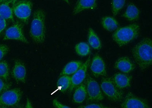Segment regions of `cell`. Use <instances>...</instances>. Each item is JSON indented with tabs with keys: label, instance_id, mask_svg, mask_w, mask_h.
Returning <instances> with one entry per match:
<instances>
[{
	"label": "cell",
	"instance_id": "10",
	"mask_svg": "<svg viewBox=\"0 0 152 108\" xmlns=\"http://www.w3.org/2000/svg\"><path fill=\"white\" fill-rule=\"evenodd\" d=\"M91 61L90 55L89 58L85 63H83L82 65L79 70L73 74L71 77V84L70 88L69 89L70 92L73 91L80 85L85 80L87 75L88 68Z\"/></svg>",
	"mask_w": 152,
	"mask_h": 108
},
{
	"label": "cell",
	"instance_id": "19",
	"mask_svg": "<svg viewBox=\"0 0 152 108\" xmlns=\"http://www.w3.org/2000/svg\"><path fill=\"white\" fill-rule=\"evenodd\" d=\"M83 63L80 61H73L68 63L61 72L60 76L73 75L78 71Z\"/></svg>",
	"mask_w": 152,
	"mask_h": 108
},
{
	"label": "cell",
	"instance_id": "26",
	"mask_svg": "<svg viewBox=\"0 0 152 108\" xmlns=\"http://www.w3.org/2000/svg\"><path fill=\"white\" fill-rule=\"evenodd\" d=\"M11 84L7 83L3 79L0 78V94H1L10 88Z\"/></svg>",
	"mask_w": 152,
	"mask_h": 108
},
{
	"label": "cell",
	"instance_id": "11",
	"mask_svg": "<svg viewBox=\"0 0 152 108\" xmlns=\"http://www.w3.org/2000/svg\"><path fill=\"white\" fill-rule=\"evenodd\" d=\"M91 72L96 78L106 76V68L105 63L102 58L98 54L94 57L90 65Z\"/></svg>",
	"mask_w": 152,
	"mask_h": 108
},
{
	"label": "cell",
	"instance_id": "15",
	"mask_svg": "<svg viewBox=\"0 0 152 108\" xmlns=\"http://www.w3.org/2000/svg\"><path fill=\"white\" fill-rule=\"evenodd\" d=\"M12 75L17 82L25 83L26 79V69L21 61L16 60L12 72Z\"/></svg>",
	"mask_w": 152,
	"mask_h": 108
},
{
	"label": "cell",
	"instance_id": "9",
	"mask_svg": "<svg viewBox=\"0 0 152 108\" xmlns=\"http://www.w3.org/2000/svg\"><path fill=\"white\" fill-rule=\"evenodd\" d=\"M121 104L123 108H150L148 102L143 99L129 93L124 97Z\"/></svg>",
	"mask_w": 152,
	"mask_h": 108
},
{
	"label": "cell",
	"instance_id": "33",
	"mask_svg": "<svg viewBox=\"0 0 152 108\" xmlns=\"http://www.w3.org/2000/svg\"><path fill=\"white\" fill-rule=\"evenodd\" d=\"M63 1H64L66 2V3L68 4H70V2H69V0H63Z\"/></svg>",
	"mask_w": 152,
	"mask_h": 108
},
{
	"label": "cell",
	"instance_id": "4",
	"mask_svg": "<svg viewBox=\"0 0 152 108\" xmlns=\"http://www.w3.org/2000/svg\"><path fill=\"white\" fill-rule=\"evenodd\" d=\"M100 88L107 98L114 102H120L123 100L124 93L115 86L112 78H104L100 83Z\"/></svg>",
	"mask_w": 152,
	"mask_h": 108
},
{
	"label": "cell",
	"instance_id": "3",
	"mask_svg": "<svg viewBox=\"0 0 152 108\" xmlns=\"http://www.w3.org/2000/svg\"><path fill=\"white\" fill-rule=\"evenodd\" d=\"M140 26L134 23L116 30L112 35L113 39L120 47L127 45L135 40L139 35Z\"/></svg>",
	"mask_w": 152,
	"mask_h": 108
},
{
	"label": "cell",
	"instance_id": "24",
	"mask_svg": "<svg viewBox=\"0 0 152 108\" xmlns=\"http://www.w3.org/2000/svg\"><path fill=\"white\" fill-rule=\"evenodd\" d=\"M126 0H112V12L114 16H116L124 7Z\"/></svg>",
	"mask_w": 152,
	"mask_h": 108
},
{
	"label": "cell",
	"instance_id": "6",
	"mask_svg": "<svg viewBox=\"0 0 152 108\" xmlns=\"http://www.w3.org/2000/svg\"><path fill=\"white\" fill-rule=\"evenodd\" d=\"M32 7L30 0L17 1L13 7V14L21 22L26 23L30 17Z\"/></svg>",
	"mask_w": 152,
	"mask_h": 108
},
{
	"label": "cell",
	"instance_id": "23",
	"mask_svg": "<svg viewBox=\"0 0 152 108\" xmlns=\"http://www.w3.org/2000/svg\"><path fill=\"white\" fill-rule=\"evenodd\" d=\"M75 49L77 54L82 57L87 56L90 54L91 51L89 45L85 42L78 43L75 46Z\"/></svg>",
	"mask_w": 152,
	"mask_h": 108
},
{
	"label": "cell",
	"instance_id": "30",
	"mask_svg": "<svg viewBox=\"0 0 152 108\" xmlns=\"http://www.w3.org/2000/svg\"><path fill=\"white\" fill-rule=\"evenodd\" d=\"M53 105L54 107L57 108H70L69 107L64 104H63L59 101H58L56 99L53 100Z\"/></svg>",
	"mask_w": 152,
	"mask_h": 108
},
{
	"label": "cell",
	"instance_id": "13",
	"mask_svg": "<svg viewBox=\"0 0 152 108\" xmlns=\"http://www.w3.org/2000/svg\"><path fill=\"white\" fill-rule=\"evenodd\" d=\"M18 0H8L0 4V17L6 20L14 21L13 8Z\"/></svg>",
	"mask_w": 152,
	"mask_h": 108
},
{
	"label": "cell",
	"instance_id": "14",
	"mask_svg": "<svg viewBox=\"0 0 152 108\" xmlns=\"http://www.w3.org/2000/svg\"><path fill=\"white\" fill-rule=\"evenodd\" d=\"M132 78V76L126 74L118 73L113 75L112 79L116 87L122 90L131 86Z\"/></svg>",
	"mask_w": 152,
	"mask_h": 108
},
{
	"label": "cell",
	"instance_id": "8",
	"mask_svg": "<svg viewBox=\"0 0 152 108\" xmlns=\"http://www.w3.org/2000/svg\"><path fill=\"white\" fill-rule=\"evenodd\" d=\"M23 26L20 22L17 21L7 30L4 36V40H15L22 42L28 43L23 31Z\"/></svg>",
	"mask_w": 152,
	"mask_h": 108
},
{
	"label": "cell",
	"instance_id": "21",
	"mask_svg": "<svg viewBox=\"0 0 152 108\" xmlns=\"http://www.w3.org/2000/svg\"><path fill=\"white\" fill-rule=\"evenodd\" d=\"M88 41L89 45L95 50H99L102 48V44L99 38L92 28L88 31Z\"/></svg>",
	"mask_w": 152,
	"mask_h": 108
},
{
	"label": "cell",
	"instance_id": "7",
	"mask_svg": "<svg viewBox=\"0 0 152 108\" xmlns=\"http://www.w3.org/2000/svg\"><path fill=\"white\" fill-rule=\"evenodd\" d=\"M87 100L88 102H98L104 99L99 85L94 79L88 75L85 83Z\"/></svg>",
	"mask_w": 152,
	"mask_h": 108
},
{
	"label": "cell",
	"instance_id": "12",
	"mask_svg": "<svg viewBox=\"0 0 152 108\" xmlns=\"http://www.w3.org/2000/svg\"><path fill=\"white\" fill-rule=\"evenodd\" d=\"M115 67L124 73H130L134 70L135 65L130 58L124 56L120 57L116 60Z\"/></svg>",
	"mask_w": 152,
	"mask_h": 108
},
{
	"label": "cell",
	"instance_id": "5",
	"mask_svg": "<svg viewBox=\"0 0 152 108\" xmlns=\"http://www.w3.org/2000/svg\"><path fill=\"white\" fill-rule=\"evenodd\" d=\"M22 92L19 88L8 90L0 94V108L14 107L21 101Z\"/></svg>",
	"mask_w": 152,
	"mask_h": 108
},
{
	"label": "cell",
	"instance_id": "28",
	"mask_svg": "<svg viewBox=\"0 0 152 108\" xmlns=\"http://www.w3.org/2000/svg\"><path fill=\"white\" fill-rule=\"evenodd\" d=\"M81 108H109L101 104H91L80 107Z\"/></svg>",
	"mask_w": 152,
	"mask_h": 108
},
{
	"label": "cell",
	"instance_id": "29",
	"mask_svg": "<svg viewBox=\"0 0 152 108\" xmlns=\"http://www.w3.org/2000/svg\"><path fill=\"white\" fill-rule=\"evenodd\" d=\"M7 26L6 20L0 17V35L5 29Z\"/></svg>",
	"mask_w": 152,
	"mask_h": 108
},
{
	"label": "cell",
	"instance_id": "20",
	"mask_svg": "<svg viewBox=\"0 0 152 108\" xmlns=\"http://www.w3.org/2000/svg\"><path fill=\"white\" fill-rule=\"evenodd\" d=\"M101 23L104 29L109 32L116 30L119 25L117 21L113 17L110 16L103 17L102 19Z\"/></svg>",
	"mask_w": 152,
	"mask_h": 108
},
{
	"label": "cell",
	"instance_id": "16",
	"mask_svg": "<svg viewBox=\"0 0 152 108\" xmlns=\"http://www.w3.org/2000/svg\"><path fill=\"white\" fill-rule=\"evenodd\" d=\"M97 7V0H78L73 10V14L75 15L84 10H93Z\"/></svg>",
	"mask_w": 152,
	"mask_h": 108
},
{
	"label": "cell",
	"instance_id": "18",
	"mask_svg": "<svg viewBox=\"0 0 152 108\" xmlns=\"http://www.w3.org/2000/svg\"><path fill=\"white\" fill-rule=\"evenodd\" d=\"M87 98L86 87L85 83H82L76 88L73 95V99L76 104H81Z\"/></svg>",
	"mask_w": 152,
	"mask_h": 108
},
{
	"label": "cell",
	"instance_id": "31",
	"mask_svg": "<svg viewBox=\"0 0 152 108\" xmlns=\"http://www.w3.org/2000/svg\"><path fill=\"white\" fill-rule=\"evenodd\" d=\"M25 108H33V106L32 104V103L27 98L26 105Z\"/></svg>",
	"mask_w": 152,
	"mask_h": 108
},
{
	"label": "cell",
	"instance_id": "32",
	"mask_svg": "<svg viewBox=\"0 0 152 108\" xmlns=\"http://www.w3.org/2000/svg\"><path fill=\"white\" fill-rule=\"evenodd\" d=\"M7 1L8 0H0V4L6 2V1Z\"/></svg>",
	"mask_w": 152,
	"mask_h": 108
},
{
	"label": "cell",
	"instance_id": "25",
	"mask_svg": "<svg viewBox=\"0 0 152 108\" xmlns=\"http://www.w3.org/2000/svg\"><path fill=\"white\" fill-rule=\"evenodd\" d=\"M9 69L8 63L5 61L0 62V78L7 81L9 77Z\"/></svg>",
	"mask_w": 152,
	"mask_h": 108
},
{
	"label": "cell",
	"instance_id": "17",
	"mask_svg": "<svg viewBox=\"0 0 152 108\" xmlns=\"http://www.w3.org/2000/svg\"><path fill=\"white\" fill-rule=\"evenodd\" d=\"M140 12L138 8L132 3L129 4L122 17L130 21H137L139 18Z\"/></svg>",
	"mask_w": 152,
	"mask_h": 108
},
{
	"label": "cell",
	"instance_id": "27",
	"mask_svg": "<svg viewBox=\"0 0 152 108\" xmlns=\"http://www.w3.org/2000/svg\"><path fill=\"white\" fill-rule=\"evenodd\" d=\"M9 48L5 44H0V61L9 52Z\"/></svg>",
	"mask_w": 152,
	"mask_h": 108
},
{
	"label": "cell",
	"instance_id": "2",
	"mask_svg": "<svg viewBox=\"0 0 152 108\" xmlns=\"http://www.w3.org/2000/svg\"><path fill=\"white\" fill-rule=\"evenodd\" d=\"M46 13L43 9H38L33 14L31 22L30 36L34 42L42 44L46 36Z\"/></svg>",
	"mask_w": 152,
	"mask_h": 108
},
{
	"label": "cell",
	"instance_id": "22",
	"mask_svg": "<svg viewBox=\"0 0 152 108\" xmlns=\"http://www.w3.org/2000/svg\"><path fill=\"white\" fill-rule=\"evenodd\" d=\"M71 84V76L63 75L61 76L57 82V86L62 92H65L70 88Z\"/></svg>",
	"mask_w": 152,
	"mask_h": 108
},
{
	"label": "cell",
	"instance_id": "1",
	"mask_svg": "<svg viewBox=\"0 0 152 108\" xmlns=\"http://www.w3.org/2000/svg\"><path fill=\"white\" fill-rule=\"evenodd\" d=\"M152 42L145 38L133 48L132 53L136 63L142 71L147 69L152 64Z\"/></svg>",
	"mask_w": 152,
	"mask_h": 108
}]
</instances>
